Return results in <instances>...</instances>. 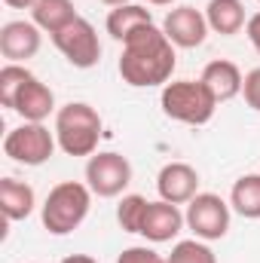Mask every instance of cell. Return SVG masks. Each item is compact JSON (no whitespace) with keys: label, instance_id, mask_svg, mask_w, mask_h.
<instances>
[{"label":"cell","instance_id":"1","mask_svg":"<svg viewBox=\"0 0 260 263\" xmlns=\"http://www.w3.org/2000/svg\"><path fill=\"white\" fill-rule=\"evenodd\" d=\"M175 43L156 25H144L123 40L120 77L135 89L165 86L175 73Z\"/></svg>","mask_w":260,"mask_h":263},{"label":"cell","instance_id":"2","mask_svg":"<svg viewBox=\"0 0 260 263\" xmlns=\"http://www.w3.org/2000/svg\"><path fill=\"white\" fill-rule=\"evenodd\" d=\"M55 141L67 156H92L101 141V117L86 101H70L55 114Z\"/></svg>","mask_w":260,"mask_h":263},{"label":"cell","instance_id":"3","mask_svg":"<svg viewBox=\"0 0 260 263\" xmlns=\"http://www.w3.org/2000/svg\"><path fill=\"white\" fill-rule=\"evenodd\" d=\"M162 114L175 123L184 126H205L211 123L214 110H217V98L208 92V86L202 80H172L162 86L159 95Z\"/></svg>","mask_w":260,"mask_h":263},{"label":"cell","instance_id":"4","mask_svg":"<svg viewBox=\"0 0 260 263\" xmlns=\"http://www.w3.org/2000/svg\"><path fill=\"white\" fill-rule=\"evenodd\" d=\"M92 190L89 184H80V181H62L49 190V196L43 202V227L52 233V236H67L73 233L86 217H89V208H92Z\"/></svg>","mask_w":260,"mask_h":263},{"label":"cell","instance_id":"5","mask_svg":"<svg viewBox=\"0 0 260 263\" xmlns=\"http://www.w3.org/2000/svg\"><path fill=\"white\" fill-rule=\"evenodd\" d=\"M55 147V132H49L43 123H22L3 138V153L18 165H43L52 159Z\"/></svg>","mask_w":260,"mask_h":263},{"label":"cell","instance_id":"6","mask_svg":"<svg viewBox=\"0 0 260 263\" xmlns=\"http://www.w3.org/2000/svg\"><path fill=\"white\" fill-rule=\"evenodd\" d=\"M86 184L101 199L123 196V190L132 184V162L117 150L92 153L86 162Z\"/></svg>","mask_w":260,"mask_h":263},{"label":"cell","instance_id":"7","mask_svg":"<svg viewBox=\"0 0 260 263\" xmlns=\"http://www.w3.org/2000/svg\"><path fill=\"white\" fill-rule=\"evenodd\" d=\"M187 230L202 242H217L230 233V202L217 193H196L184 211Z\"/></svg>","mask_w":260,"mask_h":263},{"label":"cell","instance_id":"8","mask_svg":"<svg viewBox=\"0 0 260 263\" xmlns=\"http://www.w3.org/2000/svg\"><path fill=\"white\" fill-rule=\"evenodd\" d=\"M52 43L55 49L67 59V65L80 67H95L101 62V40H98V31L92 28V22H86L83 15H77L67 28H62L59 34H52Z\"/></svg>","mask_w":260,"mask_h":263},{"label":"cell","instance_id":"9","mask_svg":"<svg viewBox=\"0 0 260 263\" xmlns=\"http://www.w3.org/2000/svg\"><path fill=\"white\" fill-rule=\"evenodd\" d=\"M208 18L196 6H175L162 18V34L178 46V49H196L208 37Z\"/></svg>","mask_w":260,"mask_h":263},{"label":"cell","instance_id":"10","mask_svg":"<svg viewBox=\"0 0 260 263\" xmlns=\"http://www.w3.org/2000/svg\"><path fill=\"white\" fill-rule=\"evenodd\" d=\"M0 52L12 65H22V62L34 59L40 52V28L34 22H25V18L6 22L0 28Z\"/></svg>","mask_w":260,"mask_h":263},{"label":"cell","instance_id":"11","mask_svg":"<svg viewBox=\"0 0 260 263\" xmlns=\"http://www.w3.org/2000/svg\"><path fill=\"white\" fill-rule=\"evenodd\" d=\"M187 227L184 214L178 205L159 199V202H150L147 205V214H144V223H141V236L153 245H162V242H172L181 230Z\"/></svg>","mask_w":260,"mask_h":263},{"label":"cell","instance_id":"12","mask_svg":"<svg viewBox=\"0 0 260 263\" xmlns=\"http://www.w3.org/2000/svg\"><path fill=\"white\" fill-rule=\"evenodd\" d=\"M156 190H159V199L172 205H187L199 193V172L187 162H169L159 168Z\"/></svg>","mask_w":260,"mask_h":263},{"label":"cell","instance_id":"13","mask_svg":"<svg viewBox=\"0 0 260 263\" xmlns=\"http://www.w3.org/2000/svg\"><path fill=\"white\" fill-rule=\"evenodd\" d=\"M12 110H15L25 123H43L49 114H59V110H55V95H52V89H49L46 83H40L37 77H31V80L25 83V89L18 92Z\"/></svg>","mask_w":260,"mask_h":263},{"label":"cell","instance_id":"14","mask_svg":"<svg viewBox=\"0 0 260 263\" xmlns=\"http://www.w3.org/2000/svg\"><path fill=\"white\" fill-rule=\"evenodd\" d=\"M199 80L208 86V92L217 98V104H224V101L242 95V83H245V77H242L239 65H236V62H227V59H214V62H208Z\"/></svg>","mask_w":260,"mask_h":263},{"label":"cell","instance_id":"15","mask_svg":"<svg viewBox=\"0 0 260 263\" xmlns=\"http://www.w3.org/2000/svg\"><path fill=\"white\" fill-rule=\"evenodd\" d=\"M37 205V196H34V187L25 184V181H15V178H3L0 181V211L6 220H25L31 217Z\"/></svg>","mask_w":260,"mask_h":263},{"label":"cell","instance_id":"16","mask_svg":"<svg viewBox=\"0 0 260 263\" xmlns=\"http://www.w3.org/2000/svg\"><path fill=\"white\" fill-rule=\"evenodd\" d=\"M205 18H208V28L214 34H224V37H233L248 25L242 0H208Z\"/></svg>","mask_w":260,"mask_h":263},{"label":"cell","instance_id":"17","mask_svg":"<svg viewBox=\"0 0 260 263\" xmlns=\"http://www.w3.org/2000/svg\"><path fill=\"white\" fill-rule=\"evenodd\" d=\"M144 25H153V12H150L147 6H138V3L114 6V9L107 12V22H104L107 34H110L114 40H120V43H123L129 34H135L138 28H144Z\"/></svg>","mask_w":260,"mask_h":263},{"label":"cell","instance_id":"18","mask_svg":"<svg viewBox=\"0 0 260 263\" xmlns=\"http://www.w3.org/2000/svg\"><path fill=\"white\" fill-rule=\"evenodd\" d=\"M73 18H77L73 0H37L34 9H31V22H34L40 31H46L49 37L59 34L62 28H67Z\"/></svg>","mask_w":260,"mask_h":263},{"label":"cell","instance_id":"19","mask_svg":"<svg viewBox=\"0 0 260 263\" xmlns=\"http://www.w3.org/2000/svg\"><path fill=\"white\" fill-rule=\"evenodd\" d=\"M230 208L245 220H260V175H242L233 184Z\"/></svg>","mask_w":260,"mask_h":263},{"label":"cell","instance_id":"20","mask_svg":"<svg viewBox=\"0 0 260 263\" xmlns=\"http://www.w3.org/2000/svg\"><path fill=\"white\" fill-rule=\"evenodd\" d=\"M31 77H34V73H31L28 67L12 65V62H6V65L0 67V104L12 110V104H15L18 92L25 89V83H28Z\"/></svg>","mask_w":260,"mask_h":263},{"label":"cell","instance_id":"21","mask_svg":"<svg viewBox=\"0 0 260 263\" xmlns=\"http://www.w3.org/2000/svg\"><path fill=\"white\" fill-rule=\"evenodd\" d=\"M147 199L138 196V193H129V196L120 199L117 205V223L123 227V233H138L141 236V223H144V214H147Z\"/></svg>","mask_w":260,"mask_h":263},{"label":"cell","instance_id":"22","mask_svg":"<svg viewBox=\"0 0 260 263\" xmlns=\"http://www.w3.org/2000/svg\"><path fill=\"white\" fill-rule=\"evenodd\" d=\"M169 263H217L214 251L208 248V242L202 239H184L172 248V254L165 257Z\"/></svg>","mask_w":260,"mask_h":263},{"label":"cell","instance_id":"23","mask_svg":"<svg viewBox=\"0 0 260 263\" xmlns=\"http://www.w3.org/2000/svg\"><path fill=\"white\" fill-rule=\"evenodd\" d=\"M117 263H169V260L162 254H156L153 248H147V245H132L117 257Z\"/></svg>","mask_w":260,"mask_h":263},{"label":"cell","instance_id":"24","mask_svg":"<svg viewBox=\"0 0 260 263\" xmlns=\"http://www.w3.org/2000/svg\"><path fill=\"white\" fill-rule=\"evenodd\" d=\"M242 95H245V104H248L251 110H257V114H260V67H254V70H248V73H245Z\"/></svg>","mask_w":260,"mask_h":263},{"label":"cell","instance_id":"25","mask_svg":"<svg viewBox=\"0 0 260 263\" xmlns=\"http://www.w3.org/2000/svg\"><path fill=\"white\" fill-rule=\"evenodd\" d=\"M245 34H248V40H251V46L257 49V55H260V12H254V15H248V25H245Z\"/></svg>","mask_w":260,"mask_h":263},{"label":"cell","instance_id":"26","mask_svg":"<svg viewBox=\"0 0 260 263\" xmlns=\"http://www.w3.org/2000/svg\"><path fill=\"white\" fill-rule=\"evenodd\" d=\"M6 6H12V9H34V3L37 0H3Z\"/></svg>","mask_w":260,"mask_h":263},{"label":"cell","instance_id":"27","mask_svg":"<svg viewBox=\"0 0 260 263\" xmlns=\"http://www.w3.org/2000/svg\"><path fill=\"white\" fill-rule=\"evenodd\" d=\"M62 263H98V260L89 257V254H70V257H65Z\"/></svg>","mask_w":260,"mask_h":263},{"label":"cell","instance_id":"28","mask_svg":"<svg viewBox=\"0 0 260 263\" xmlns=\"http://www.w3.org/2000/svg\"><path fill=\"white\" fill-rule=\"evenodd\" d=\"M101 3H104V6H110V9H114V6H126V3H132V0H101Z\"/></svg>","mask_w":260,"mask_h":263},{"label":"cell","instance_id":"29","mask_svg":"<svg viewBox=\"0 0 260 263\" xmlns=\"http://www.w3.org/2000/svg\"><path fill=\"white\" fill-rule=\"evenodd\" d=\"M147 3H153V6H172L175 0H147Z\"/></svg>","mask_w":260,"mask_h":263},{"label":"cell","instance_id":"30","mask_svg":"<svg viewBox=\"0 0 260 263\" xmlns=\"http://www.w3.org/2000/svg\"><path fill=\"white\" fill-rule=\"evenodd\" d=\"M257 3H260V0H257Z\"/></svg>","mask_w":260,"mask_h":263}]
</instances>
